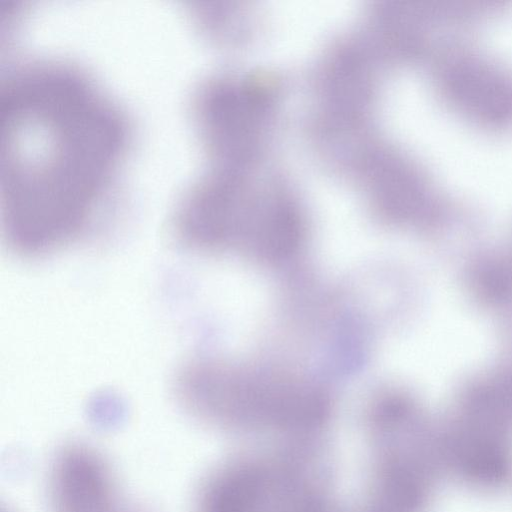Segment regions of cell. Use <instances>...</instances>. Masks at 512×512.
<instances>
[{"label":"cell","mask_w":512,"mask_h":512,"mask_svg":"<svg viewBox=\"0 0 512 512\" xmlns=\"http://www.w3.org/2000/svg\"><path fill=\"white\" fill-rule=\"evenodd\" d=\"M434 86L442 102L471 124L493 132L512 129V70L456 41L435 57Z\"/></svg>","instance_id":"cell-1"},{"label":"cell","mask_w":512,"mask_h":512,"mask_svg":"<svg viewBox=\"0 0 512 512\" xmlns=\"http://www.w3.org/2000/svg\"><path fill=\"white\" fill-rule=\"evenodd\" d=\"M53 512H126L101 457L84 447L65 449L52 471Z\"/></svg>","instance_id":"cell-2"}]
</instances>
